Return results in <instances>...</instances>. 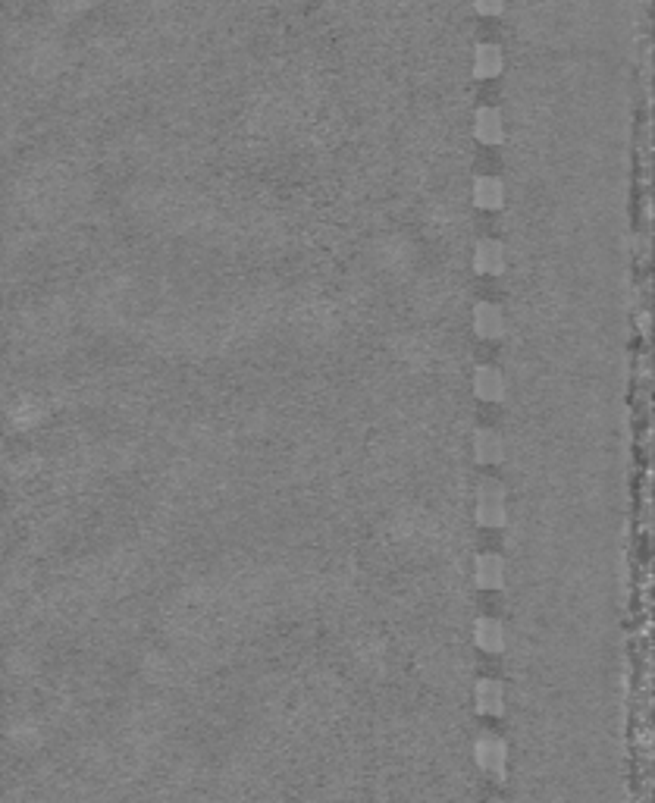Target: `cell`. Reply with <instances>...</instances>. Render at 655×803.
I'll return each instance as SVG.
<instances>
[{"mask_svg": "<svg viewBox=\"0 0 655 803\" xmlns=\"http://www.w3.org/2000/svg\"><path fill=\"white\" fill-rule=\"evenodd\" d=\"M474 518L480 527H492V531L508 524V490L499 480H480L474 499Z\"/></svg>", "mask_w": 655, "mask_h": 803, "instance_id": "1", "label": "cell"}, {"mask_svg": "<svg viewBox=\"0 0 655 803\" xmlns=\"http://www.w3.org/2000/svg\"><path fill=\"white\" fill-rule=\"evenodd\" d=\"M474 760L486 776H492L496 782H505V776H508V760H511L508 741L499 738V734H480L474 741Z\"/></svg>", "mask_w": 655, "mask_h": 803, "instance_id": "2", "label": "cell"}, {"mask_svg": "<svg viewBox=\"0 0 655 803\" xmlns=\"http://www.w3.org/2000/svg\"><path fill=\"white\" fill-rule=\"evenodd\" d=\"M508 267V249L499 239H483L474 249V271L483 277H502Z\"/></svg>", "mask_w": 655, "mask_h": 803, "instance_id": "3", "label": "cell"}, {"mask_svg": "<svg viewBox=\"0 0 655 803\" xmlns=\"http://www.w3.org/2000/svg\"><path fill=\"white\" fill-rule=\"evenodd\" d=\"M470 383H474L476 399L483 402H502L508 395V377L496 364H480L474 371V377H470Z\"/></svg>", "mask_w": 655, "mask_h": 803, "instance_id": "4", "label": "cell"}, {"mask_svg": "<svg viewBox=\"0 0 655 803\" xmlns=\"http://www.w3.org/2000/svg\"><path fill=\"white\" fill-rule=\"evenodd\" d=\"M508 693H505V684L499 678H480L474 687V703H476V713L490 715V719H499L505 715V703Z\"/></svg>", "mask_w": 655, "mask_h": 803, "instance_id": "5", "label": "cell"}, {"mask_svg": "<svg viewBox=\"0 0 655 803\" xmlns=\"http://www.w3.org/2000/svg\"><path fill=\"white\" fill-rule=\"evenodd\" d=\"M508 577V565L499 553H480L474 559V581L483 590H502Z\"/></svg>", "mask_w": 655, "mask_h": 803, "instance_id": "6", "label": "cell"}, {"mask_svg": "<svg viewBox=\"0 0 655 803\" xmlns=\"http://www.w3.org/2000/svg\"><path fill=\"white\" fill-rule=\"evenodd\" d=\"M474 333L480 336V340H502L505 336V311L496 305V302H476L474 308Z\"/></svg>", "mask_w": 655, "mask_h": 803, "instance_id": "7", "label": "cell"}, {"mask_svg": "<svg viewBox=\"0 0 655 803\" xmlns=\"http://www.w3.org/2000/svg\"><path fill=\"white\" fill-rule=\"evenodd\" d=\"M474 640L483 653H502L508 646V631H505L502 618L483 616L474 624Z\"/></svg>", "mask_w": 655, "mask_h": 803, "instance_id": "8", "label": "cell"}, {"mask_svg": "<svg viewBox=\"0 0 655 803\" xmlns=\"http://www.w3.org/2000/svg\"><path fill=\"white\" fill-rule=\"evenodd\" d=\"M470 449H474V458L480 464H499L505 458V440L499 430L480 427L470 440Z\"/></svg>", "mask_w": 655, "mask_h": 803, "instance_id": "9", "label": "cell"}, {"mask_svg": "<svg viewBox=\"0 0 655 803\" xmlns=\"http://www.w3.org/2000/svg\"><path fill=\"white\" fill-rule=\"evenodd\" d=\"M474 135L483 145H499L505 139V117L496 107H480L474 117Z\"/></svg>", "mask_w": 655, "mask_h": 803, "instance_id": "10", "label": "cell"}, {"mask_svg": "<svg viewBox=\"0 0 655 803\" xmlns=\"http://www.w3.org/2000/svg\"><path fill=\"white\" fill-rule=\"evenodd\" d=\"M505 66V54L499 44L483 42L474 48V76L476 79H496Z\"/></svg>", "mask_w": 655, "mask_h": 803, "instance_id": "11", "label": "cell"}, {"mask_svg": "<svg viewBox=\"0 0 655 803\" xmlns=\"http://www.w3.org/2000/svg\"><path fill=\"white\" fill-rule=\"evenodd\" d=\"M474 204L483 210H499L505 204V186L499 176H476L474 180Z\"/></svg>", "mask_w": 655, "mask_h": 803, "instance_id": "12", "label": "cell"}, {"mask_svg": "<svg viewBox=\"0 0 655 803\" xmlns=\"http://www.w3.org/2000/svg\"><path fill=\"white\" fill-rule=\"evenodd\" d=\"M474 10L480 16H499L505 10V0H474Z\"/></svg>", "mask_w": 655, "mask_h": 803, "instance_id": "13", "label": "cell"}]
</instances>
